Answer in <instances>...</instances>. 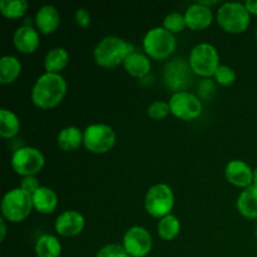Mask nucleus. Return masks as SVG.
<instances>
[{
  "label": "nucleus",
  "instance_id": "f257e3e1",
  "mask_svg": "<svg viewBox=\"0 0 257 257\" xmlns=\"http://www.w3.org/2000/svg\"><path fill=\"white\" fill-rule=\"evenodd\" d=\"M67 94V82L60 74L47 73L40 75L33 85V104L43 110L53 109L62 103Z\"/></svg>",
  "mask_w": 257,
  "mask_h": 257
},
{
  "label": "nucleus",
  "instance_id": "f03ea898",
  "mask_svg": "<svg viewBox=\"0 0 257 257\" xmlns=\"http://www.w3.org/2000/svg\"><path fill=\"white\" fill-rule=\"evenodd\" d=\"M135 50V45L115 35L103 38L93 50L94 62L102 68H115L123 64L124 60Z\"/></svg>",
  "mask_w": 257,
  "mask_h": 257
},
{
  "label": "nucleus",
  "instance_id": "7ed1b4c3",
  "mask_svg": "<svg viewBox=\"0 0 257 257\" xmlns=\"http://www.w3.org/2000/svg\"><path fill=\"white\" fill-rule=\"evenodd\" d=\"M143 50L151 59L163 60L171 57L176 50V37L163 27H156L148 30L143 38Z\"/></svg>",
  "mask_w": 257,
  "mask_h": 257
},
{
  "label": "nucleus",
  "instance_id": "20e7f679",
  "mask_svg": "<svg viewBox=\"0 0 257 257\" xmlns=\"http://www.w3.org/2000/svg\"><path fill=\"white\" fill-rule=\"evenodd\" d=\"M216 20L221 29L230 34H240L247 30L251 22V14L242 3H223L217 10Z\"/></svg>",
  "mask_w": 257,
  "mask_h": 257
},
{
  "label": "nucleus",
  "instance_id": "39448f33",
  "mask_svg": "<svg viewBox=\"0 0 257 257\" xmlns=\"http://www.w3.org/2000/svg\"><path fill=\"white\" fill-rule=\"evenodd\" d=\"M33 208L32 196L20 187L8 191L2 200L3 218L13 223L27 220Z\"/></svg>",
  "mask_w": 257,
  "mask_h": 257
},
{
  "label": "nucleus",
  "instance_id": "423d86ee",
  "mask_svg": "<svg viewBox=\"0 0 257 257\" xmlns=\"http://www.w3.org/2000/svg\"><path fill=\"white\" fill-rule=\"evenodd\" d=\"M188 64L193 74L205 79L215 75L216 70L220 67V55L212 44L201 43L191 50Z\"/></svg>",
  "mask_w": 257,
  "mask_h": 257
},
{
  "label": "nucleus",
  "instance_id": "0eeeda50",
  "mask_svg": "<svg viewBox=\"0 0 257 257\" xmlns=\"http://www.w3.org/2000/svg\"><path fill=\"white\" fill-rule=\"evenodd\" d=\"M175 207V193L166 183L153 185L145 196V208L148 215L155 218H163L171 215Z\"/></svg>",
  "mask_w": 257,
  "mask_h": 257
},
{
  "label": "nucleus",
  "instance_id": "6e6552de",
  "mask_svg": "<svg viewBox=\"0 0 257 257\" xmlns=\"http://www.w3.org/2000/svg\"><path fill=\"white\" fill-rule=\"evenodd\" d=\"M83 135H84L83 146L85 150L94 155L109 152L115 145V132L110 125L104 123H94L88 125L83 131Z\"/></svg>",
  "mask_w": 257,
  "mask_h": 257
},
{
  "label": "nucleus",
  "instance_id": "1a4fd4ad",
  "mask_svg": "<svg viewBox=\"0 0 257 257\" xmlns=\"http://www.w3.org/2000/svg\"><path fill=\"white\" fill-rule=\"evenodd\" d=\"M10 163L15 173L27 177V176H35L43 170L45 158L38 148L22 147L13 153Z\"/></svg>",
  "mask_w": 257,
  "mask_h": 257
},
{
  "label": "nucleus",
  "instance_id": "9d476101",
  "mask_svg": "<svg viewBox=\"0 0 257 257\" xmlns=\"http://www.w3.org/2000/svg\"><path fill=\"white\" fill-rule=\"evenodd\" d=\"M168 103H170L171 113L176 118L186 120V122L197 119L203 109L202 100L198 98V95L187 92V90L173 93Z\"/></svg>",
  "mask_w": 257,
  "mask_h": 257
},
{
  "label": "nucleus",
  "instance_id": "9b49d317",
  "mask_svg": "<svg viewBox=\"0 0 257 257\" xmlns=\"http://www.w3.org/2000/svg\"><path fill=\"white\" fill-rule=\"evenodd\" d=\"M192 69L182 59H175L163 69V82L173 93L186 92V88L192 82Z\"/></svg>",
  "mask_w": 257,
  "mask_h": 257
},
{
  "label": "nucleus",
  "instance_id": "f8f14e48",
  "mask_svg": "<svg viewBox=\"0 0 257 257\" xmlns=\"http://www.w3.org/2000/svg\"><path fill=\"white\" fill-rule=\"evenodd\" d=\"M122 246L131 257H146L152 250V236L147 228L132 226L123 235Z\"/></svg>",
  "mask_w": 257,
  "mask_h": 257
},
{
  "label": "nucleus",
  "instance_id": "ddd939ff",
  "mask_svg": "<svg viewBox=\"0 0 257 257\" xmlns=\"http://www.w3.org/2000/svg\"><path fill=\"white\" fill-rule=\"evenodd\" d=\"M84 216L74 210H67L60 213L54 223L58 235L63 237H74L84 230Z\"/></svg>",
  "mask_w": 257,
  "mask_h": 257
},
{
  "label": "nucleus",
  "instance_id": "4468645a",
  "mask_svg": "<svg viewBox=\"0 0 257 257\" xmlns=\"http://www.w3.org/2000/svg\"><path fill=\"white\" fill-rule=\"evenodd\" d=\"M225 177L231 185L243 190L253 185V170L241 160H232L226 165Z\"/></svg>",
  "mask_w": 257,
  "mask_h": 257
},
{
  "label": "nucleus",
  "instance_id": "2eb2a0df",
  "mask_svg": "<svg viewBox=\"0 0 257 257\" xmlns=\"http://www.w3.org/2000/svg\"><path fill=\"white\" fill-rule=\"evenodd\" d=\"M185 19L187 28H190L191 30H195V32H200V30L207 29L212 24L213 14L211 8H207L196 2L195 4H192L186 10Z\"/></svg>",
  "mask_w": 257,
  "mask_h": 257
},
{
  "label": "nucleus",
  "instance_id": "dca6fc26",
  "mask_svg": "<svg viewBox=\"0 0 257 257\" xmlns=\"http://www.w3.org/2000/svg\"><path fill=\"white\" fill-rule=\"evenodd\" d=\"M13 43H14V47L17 48L18 52L23 53V54H33L39 48V33L30 25L24 24L15 30Z\"/></svg>",
  "mask_w": 257,
  "mask_h": 257
},
{
  "label": "nucleus",
  "instance_id": "f3484780",
  "mask_svg": "<svg viewBox=\"0 0 257 257\" xmlns=\"http://www.w3.org/2000/svg\"><path fill=\"white\" fill-rule=\"evenodd\" d=\"M35 24L44 35L53 34L59 28L60 14L54 5H43L35 14Z\"/></svg>",
  "mask_w": 257,
  "mask_h": 257
},
{
  "label": "nucleus",
  "instance_id": "a211bd4d",
  "mask_svg": "<svg viewBox=\"0 0 257 257\" xmlns=\"http://www.w3.org/2000/svg\"><path fill=\"white\" fill-rule=\"evenodd\" d=\"M33 207L35 211L43 215H49L54 212L58 206V196L52 188L40 186L32 195Z\"/></svg>",
  "mask_w": 257,
  "mask_h": 257
},
{
  "label": "nucleus",
  "instance_id": "6ab92c4d",
  "mask_svg": "<svg viewBox=\"0 0 257 257\" xmlns=\"http://www.w3.org/2000/svg\"><path fill=\"white\" fill-rule=\"evenodd\" d=\"M125 72L133 78L143 79L151 72V60L146 54L140 52H133L127 57L123 63Z\"/></svg>",
  "mask_w": 257,
  "mask_h": 257
},
{
  "label": "nucleus",
  "instance_id": "aec40b11",
  "mask_svg": "<svg viewBox=\"0 0 257 257\" xmlns=\"http://www.w3.org/2000/svg\"><path fill=\"white\" fill-rule=\"evenodd\" d=\"M84 141V135L82 131L74 125L65 127L58 133L57 143L59 148L64 152H74L80 146L83 145Z\"/></svg>",
  "mask_w": 257,
  "mask_h": 257
},
{
  "label": "nucleus",
  "instance_id": "412c9836",
  "mask_svg": "<svg viewBox=\"0 0 257 257\" xmlns=\"http://www.w3.org/2000/svg\"><path fill=\"white\" fill-rule=\"evenodd\" d=\"M237 211L241 216L255 220L257 218V186L252 185L245 188L237 198Z\"/></svg>",
  "mask_w": 257,
  "mask_h": 257
},
{
  "label": "nucleus",
  "instance_id": "4be33fe9",
  "mask_svg": "<svg viewBox=\"0 0 257 257\" xmlns=\"http://www.w3.org/2000/svg\"><path fill=\"white\" fill-rule=\"evenodd\" d=\"M69 63V53L62 47H57L50 49L44 58V68L47 73L60 74L63 69Z\"/></svg>",
  "mask_w": 257,
  "mask_h": 257
},
{
  "label": "nucleus",
  "instance_id": "5701e85b",
  "mask_svg": "<svg viewBox=\"0 0 257 257\" xmlns=\"http://www.w3.org/2000/svg\"><path fill=\"white\" fill-rule=\"evenodd\" d=\"M22 73V63L17 57L4 55L0 59V83L3 85L12 84Z\"/></svg>",
  "mask_w": 257,
  "mask_h": 257
},
{
  "label": "nucleus",
  "instance_id": "b1692460",
  "mask_svg": "<svg viewBox=\"0 0 257 257\" xmlns=\"http://www.w3.org/2000/svg\"><path fill=\"white\" fill-rule=\"evenodd\" d=\"M34 250L37 257H59L62 253V243L55 236L45 233L38 238Z\"/></svg>",
  "mask_w": 257,
  "mask_h": 257
},
{
  "label": "nucleus",
  "instance_id": "393cba45",
  "mask_svg": "<svg viewBox=\"0 0 257 257\" xmlns=\"http://www.w3.org/2000/svg\"><path fill=\"white\" fill-rule=\"evenodd\" d=\"M20 120L14 112L3 108L0 110V136L5 140L14 138L19 133Z\"/></svg>",
  "mask_w": 257,
  "mask_h": 257
},
{
  "label": "nucleus",
  "instance_id": "a878e982",
  "mask_svg": "<svg viewBox=\"0 0 257 257\" xmlns=\"http://www.w3.org/2000/svg\"><path fill=\"white\" fill-rule=\"evenodd\" d=\"M181 231V222L177 216L168 215L166 217L161 218L157 226V232L162 240L172 241L180 235Z\"/></svg>",
  "mask_w": 257,
  "mask_h": 257
},
{
  "label": "nucleus",
  "instance_id": "bb28decb",
  "mask_svg": "<svg viewBox=\"0 0 257 257\" xmlns=\"http://www.w3.org/2000/svg\"><path fill=\"white\" fill-rule=\"evenodd\" d=\"M29 4L25 0H2L0 12L7 19H19L27 13Z\"/></svg>",
  "mask_w": 257,
  "mask_h": 257
},
{
  "label": "nucleus",
  "instance_id": "cd10ccee",
  "mask_svg": "<svg viewBox=\"0 0 257 257\" xmlns=\"http://www.w3.org/2000/svg\"><path fill=\"white\" fill-rule=\"evenodd\" d=\"M163 28L166 30H168L170 33H172L173 35L181 33L185 30V28H187L186 25V19L185 14H181L178 12H173L171 14H168L167 17L163 20Z\"/></svg>",
  "mask_w": 257,
  "mask_h": 257
},
{
  "label": "nucleus",
  "instance_id": "c85d7f7f",
  "mask_svg": "<svg viewBox=\"0 0 257 257\" xmlns=\"http://www.w3.org/2000/svg\"><path fill=\"white\" fill-rule=\"evenodd\" d=\"M171 113L170 103L168 102H162V100H155L153 103H151L150 107L147 109L148 117L152 118L155 120H162L166 117H168V114Z\"/></svg>",
  "mask_w": 257,
  "mask_h": 257
},
{
  "label": "nucleus",
  "instance_id": "c756f323",
  "mask_svg": "<svg viewBox=\"0 0 257 257\" xmlns=\"http://www.w3.org/2000/svg\"><path fill=\"white\" fill-rule=\"evenodd\" d=\"M213 77H215V80L218 84L223 85V87H228V85L233 84V82L236 80V73L228 65H220Z\"/></svg>",
  "mask_w": 257,
  "mask_h": 257
},
{
  "label": "nucleus",
  "instance_id": "7c9ffc66",
  "mask_svg": "<svg viewBox=\"0 0 257 257\" xmlns=\"http://www.w3.org/2000/svg\"><path fill=\"white\" fill-rule=\"evenodd\" d=\"M95 257H131L130 253L124 250L122 245L117 243H109V245L103 246L95 253Z\"/></svg>",
  "mask_w": 257,
  "mask_h": 257
},
{
  "label": "nucleus",
  "instance_id": "2f4dec72",
  "mask_svg": "<svg viewBox=\"0 0 257 257\" xmlns=\"http://www.w3.org/2000/svg\"><path fill=\"white\" fill-rule=\"evenodd\" d=\"M215 82L210 78H205V79L201 80L200 85H198V98L203 100H208L215 94Z\"/></svg>",
  "mask_w": 257,
  "mask_h": 257
},
{
  "label": "nucleus",
  "instance_id": "473e14b6",
  "mask_svg": "<svg viewBox=\"0 0 257 257\" xmlns=\"http://www.w3.org/2000/svg\"><path fill=\"white\" fill-rule=\"evenodd\" d=\"M39 187V182H38V178L35 176H27V177H23L22 181H20V188L27 193H29L30 196Z\"/></svg>",
  "mask_w": 257,
  "mask_h": 257
},
{
  "label": "nucleus",
  "instance_id": "72a5a7b5",
  "mask_svg": "<svg viewBox=\"0 0 257 257\" xmlns=\"http://www.w3.org/2000/svg\"><path fill=\"white\" fill-rule=\"evenodd\" d=\"M74 20H75V23H77L78 27L88 28L89 27L90 22H92V18H90L89 12H88L87 9H84V8H80V9H78L77 12H75Z\"/></svg>",
  "mask_w": 257,
  "mask_h": 257
},
{
  "label": "nucleus",
  "instance_id": "f704fd0d",
  "mask_svg": "<svg viewBox=\"0 0 257 257\" xmlns=\"http://www.w3.org/2000/svg\"><path fill=\"white\" fill-rule=\"evenodd\" d=\"M243 4H245L246 9H247L250 14L257 15V0H248V2L243 3Z\"/></svg>",
  "mask_w": 257,
  "mask_h": 257
},
{
  "label": "nucleus",
  "instance_id": "c9c22d12",
  "mask_svg": "<svg viewBox=\"0 0 257 257\" xmlns=\"http://www.w3.org/2000/svg\"><path fill=\"white\" fill-rule=\"evenodd\" d=\"M5 236H7V220L5 218H0V241L5 240Z\"/></svg>",
  "mask_w": 257,
  "mask_h": 257
},
{
  "label": "nucleus",
  "instance_id": "e433bc0d",
  "mask_svg": "<svg viewBox=\"0 0 257 257\" xmlns=\"http://www.w3.org/2000/svg\"><path fill=\"white\" fill-rule=\"evenodd\" d=\"M198 3L202 5H205V7H207V8H211V7H213V5L218 4L217 0H213V2H201V0H198Z\"/></svg>",
  "mask_w": 257,
  "mask_h": 257
},
{
  "label": "nucleus",
  "instance_id": "4c0bfd02",
  "mask_svg": "<svg viewBox=\"0 0 257 257\" xmlns=\"http://www.w3.org/2000/svg\"><path fill=\"white\" fill-rule=\"evenodd\" d=\"M253 185L257 186V168L253 170Z\"/></svg>",
  "mask_w": 257,
  "mask_h": 257
},
{
  "label": "nucleus",
  "instance_id": "58836bf2",
  "mask_svg": "<svg viewBox=\"0 0 257 257\" xmlns=\"http://www.w3.org/2000/svg\"><path fill=\"white\" fill-rule=\"evenodd\" d=\"M255 235H256V240H257V227H256V232H255Z\"/></svg>",
  "mask_w": 257,
  "mask_h": 257
},
{
  "label": "nucleus",
  "instance_id": "ea45409f",
  "mask_svg": "<svg viewBox=\"0 0 257 257\" xmlns=\"http://www.w3.org/2000/svg\"><path fill=\"white\" fill-rule=\"evenodd\" d=\"M256 39H257V29H256Z\"/></svg>",
  "mask_w": 257,
  "mask_h": 257
}]
</instances>
